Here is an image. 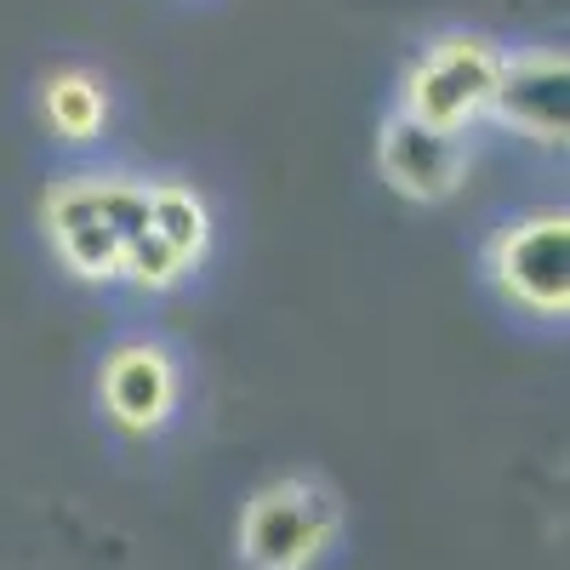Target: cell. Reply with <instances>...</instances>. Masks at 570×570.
Wrapping results in <instances>:
<instances>
[{"label":"cell","mask_w":570,"mask_h":570,"mask_svg":"<svg viewBox=\"0 0 570 570\" xmlns=\"http://www.w3.org/2000/svg\"><path fill=\"white\" fill-rule=\"evenodd\" d=\"M177 405V365L155 343H120L104 360V411L126 434H155Z\"/></svg>","instance_id":"obj_7"},{"label":"cell","mask_w":570,"mask_h":570,"mask_svg":"<svg viewBox=\"0 0 570 570\" xmlns=\"http://www.w3.org/2000/svg\"><path fill=\"white\" fill-rule=\"evenodd\" d=\"M491 274L519 308L559 320L570 308V217L537 212L525 223H508L491 246Z\"/></svg>","instance_id":"obj_3"},{"label":"cell","mask_w":570,"mask_h":570,"mask_svg":"<svg viewBox=\"0 0 570 570\" xmlns=\"http://www.w3.org/2000/svg\"><path fill=\"white\" fill-rule=\"evenodd\" d=\"M376 166H383L389 188L405 200H451L462 188L468 171V149H462V131H440V126H422L405 109L383 126V142H376Z\"/></svg>","instance_id":"obj_4"},{"label":"cell","mask_w":570,"mask_h":570,"mask_svg":"<svg viewBox=\"0 0 570 570\" xmlns=\"http://www.w3.org/2000/svg\"><path fill=\"white\" fill-rule=\"evenodd\" d=\"M343 525V502L320 480H279L252 497L240 519L246 570H308Z\"/></svg>","instance_id":"obj_1"},{"label":"cell","mask_w":570,"mask_h":570,"mask_svg":"<svg viewBox=\"0 0 570 570\" xmlns=\"http://www.w3.org/2000/svg\"><path fill=\"white\" fill-rule=\"evenodd\" d=\"M183 257L160 240L155 228H137L131 240L120 246V279H131V285H142V292H171V285L183 279Z\"/></svg>","instance_id":"obj_10"},{"label":"cell","mask_w":570,"mask_h":570,"mask_svg":"<svg viewBox=\"0 0 570 570\" xmlns=\"http://www.w3.org/2000/svg\"><path fill=\"white\" fill-rule=\"evenodd\" d=\"M502 52L480 35H451L428 52L405 80V115L440 131H468L480 115H491Z\"/></svg>","instance_id":"obj_2"},{"label":"cell","mask_w":570,"mask_h":570,"mask_svg":"<svg viewBox=\"0 0 570 570\" xmlns=\"http://www.w3.org/2000/svg\"><path fill=\"white\" fill-rule=\"evenodd\" d=\"M46 228H52V246L69 263V274L91 285L120 279V234L91 195V177H69L46 195Z\"/></svg>","instance_id":"obj_6"},{"label":"cell","mask_w":570,"mask_h":570,"mask_svg":"<svg viewBox=\"0 0 570 570\" xmlns=\"http://www.w3.org/2000/svg\"><path fill=\"white\" fill-rule=\"evenodd\" d=\"M564 86H570V63H564V52H553V46L502 58L497 91H491V115L502 126H513L519 137L548 142V149H553V142H564V131H570Z\"/></svg>","instance_id":"obj_5"},{"label":"cell","mask_w":570,"mask_h":570,"mask_svg":"<svg viewBox=\"0 0 570 570\" xmlns=\"http://www.w3.org/2000/svg\"><path fill=\"white\" fill-rule=\"evenodd\" d=\"M40 115H46V126H52L63 142H75V149H80V142H98V131L109 126V91H104L98 75L63 69V75L46 80Z\"/></svg>","instance_id":"obj_8"},{"label":"cell","mask_w":570,"mask_h":570,"mask_svg":"<svg viewBox=\"0 0 570 570\" xmlns=\"http://www.w3.org/2000/svg\"><path fill=\"white\" fill-rule=\"evenodd\" d=\"M149 228L183 263H200L212 246V212L188 183H149Z\"/></svg>","instance_id":"obj_9"}]
</instances>
